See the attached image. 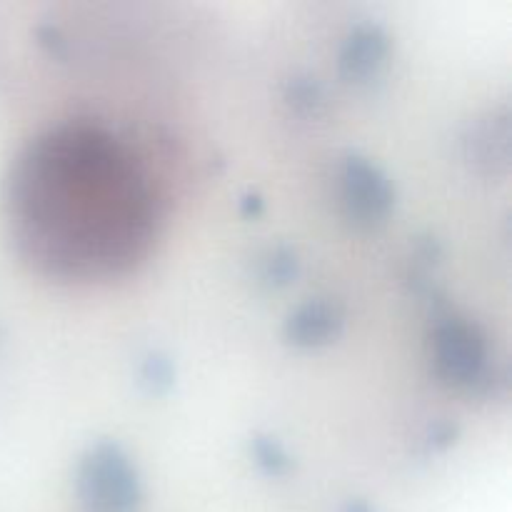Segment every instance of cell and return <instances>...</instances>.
<instances>
[{"instance_id":"8992f818","label":"cell","mask_w":512,"mask_h":512,"mask_svg":"<svg viewBox=\"0 0 512 512\" xmlns=\"http://www.w3.org/2000/svg\"><path fill=\"white\" fill-rule=\"evenodd\" d=\"M345 330V308L333 298H310L285 318L283 335L295 348H323Z\"/></svg>"},{"instance_id":"7a4b0ae2","label":"cell","mask_w":512,"mask_h":512,"mask_svg":"<svg viewBox=\"0 0 512 512\" xmlns=\"http://www.w3.org/2000/svg\"><path fill=\"white\" fill-rule=\"evenodd\" d=\"M75 490L83 512H138L143 503L138 468L118 440H95L85 448Z\"/></svg>"},{"instance_id":"8fae6325","label":"cell","mask_w":512,"mask_h":512,"mask_svg":"<svg viewBox=\"0 0 512 512\" xmlns=\"http://www.w3.org/2000/svg\"><path fill=\"white\" fill-rule=\"evenodd\" d=\"M173 383H175L173 360H170L165 353H158V350L145 355L143 365H140V385H143L150 395H163L173 388Z\"/></svg>"},{"instance_id":"277c9868","label":"cell","mask_w":512,"mask_h":512,"mask_svg":"<svg viewBox=\"0 0 512 512\" xmlns=\"http://www.w3.org/2000/svg\"><path fill=\"white\" fill-rule=\"evenodd\" d=\"M338 195L343 215L358 230L385 225L395 205V188L388 173L363 153L343 155L338 168Z\"/></svg>"},{"instance_id":"52a82bcc","label":"cell","mask_w":512,"mask_h":512,"mask_svg":"<svg viewBox=\"0 0 512 512\" xmlns=\"http://www.w3.org/2000/svg\"><path fill=\"white\" fill-rule=\"evenodd\" d=\"M465 158L483 173H505L510 160L508 113H490L488 118L470 125L465 135Z\"/></svg>"},{"instance_id":"3957f363","label":"cell","mask_w":512,"mask_h":512,"mask_svg":"<svg viewBox=\"0 0 512 512\" xmlns=\"http://www.w3.org/2000/svg\"><path fill=\"white\" fill-rule=\"evenodd\" d=\"M433 368L440 383L458 390H490L495 370L490 363V343L478 323L458 313H440L435 318Z\"/></svg>"},{"instance_id":"6da1fadb","label":"cell","mask_w":512,"mask_h":512,"mask_svg":"<svg viewBox=\"0 0 512 512\" xmlns=\"http://www.w3.org/2000/svg\"><path fill=\"white\" fill-rule=\"evenodd\" d=\"M5 200L18 253L70 283L125 275L160 230L145 165L118 135L83 120L50 125L20 150Z\"/></svg>"},{"instance_id":"5b68a950","label":"cell","mask_w":512,"mask_h":512,"mask_svg":"<svg viewBox=\"0 0 512 512\" xmlns=\"http://www.w3.org/2000/svg\"><path fill=\"white\" fill-rule=\"evenodd\" d=\"M390 55V35L380 23L365 20L353 25L338 53V70L348 83H370L378 78Z\"/></svg>"},{"instance_id":"30bf717a","label":"cell","mask_w":512,"mask_h":512,"mask_svg":"<svg viewBox=\"0 0 512 512\" xmlns=\"http://www.w3.org/2000/svg\"><path fill=\"white\" fill-rule=\"evenodd\" d=\"M250 455H253L255 465H258L265 475H273V478L285 475L290 470V465H293L290 463L288 450L283 448V443H280L278 438H273V435L265 433H258L250 438Z\"/></svg>"},{"instance_id":"7c38bea8","label":"cell","mask_w":512,"mask_h":512,"mask_svg":"<svg viewBox=\"0 0 512 512\" xmlns=\"http://www.w3.org/2000/svg\"><path fill=\"white\" fill-rule=\"evenodd\" d=\"M260 210H263V200L258 198V195H250V198H245V203H243V213L245 215H258Z\"/></svg>"},{"instance_id":"4fadbf2b","label":"cell","mask_w":512,"mask_h":512,"mask_svg":"<svg viewBox=\"0 0 512 512\" xmlns=\"http://www.w3.org/2000/svg\"><path fill=\"white\" fill-rule=\"evenodd\" d=\"M345 512H373V508H370L365 500H355V503H350L348 508H345Z\"/></svg>"},{"instance_id":"9c48e42d","label":"cell","mask_w":512,"mask_h":512,"mask_svg":"<svg viewBox=\"0 0 512 512\" xmlns=\"http://www.w3.org/2000/svg\"><path fill=\"white\" fill-rule=\"evenodd\" d=\"M285 103L290 105L295 115H303V118L313 115L315 118L325 105L323 83L315 75H298L285 88Z\"/></svg>"},{"instance_id":"ba28073f","label":"cell","mask_w":512,"mask_h":512,"mask_svg":"<svg viewBox=\"0 0 512 512\" xmlns=\"http://www.w3.org/2000/svg\"><path fill=\"white\" fill-rule=\"evenodd\" d=\"M300 273V260L298 253L288 245H278L270 248L268 253L260 260V280L270 288H285L293 283Z\"/></svg>"}]
</instances>
